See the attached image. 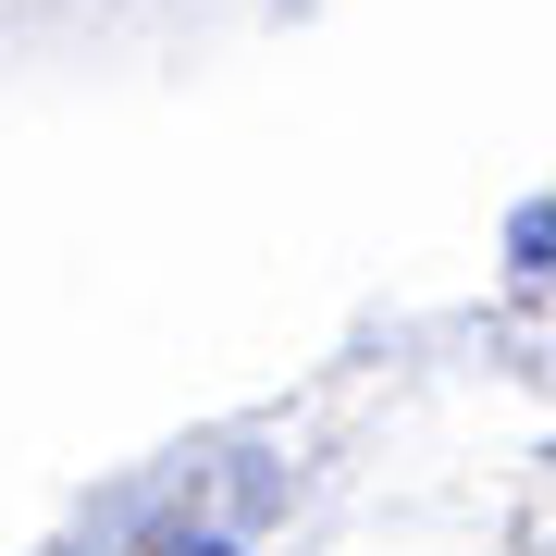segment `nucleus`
<instances>
[{
    "label": "nucleus",
    "instance_id": "nucleus-1",
    "mask_svg": "<svg viewBox=\"0 0 556 556\" xmlns=\"http://www.w3.org/2000/svg\"><path fill=\"white\" fill-rule=\"evenodd\" d=\"M507 260H519L532 285H556V199H532V211L507 223Z\"/></svg>",
    "mask_w": 556,
    "mask_h": 556
},
{
    "label": "nucleus",
    "instance_id": "nucleus-2",
    "mask_svg": "<svg viewBox=\"0 0 556 556\" xmlns=\"http://www.w3.org/2000/svg\"><path fill=\"white\" fill-rule=\"evenodd\" d=\"M186 556H223V544H186Z\"/></svg>",
    "mask_w": 556,
    "mask_h": 556
}]
</instances>
